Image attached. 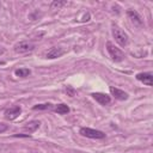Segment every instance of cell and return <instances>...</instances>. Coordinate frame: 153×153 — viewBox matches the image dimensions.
<instances>
[{"label":"cell","instance_id":"1","mask_svg":"<svg viewBox=\"0 0 153 153\" xmlns=\"http://www.w3.org/2000/svg\"><path fill=\"white\" fill-rule=\"evenodd\" d=\"M112 35H114V38H115V41H116V43L118 45H121V47L128 45L129 37L124 32V30H122L120 26H117V25H114L112 26Z\"/></svg>","mask_w":153,"mask_h":153},{"label":"cell","instance_id":"2","mask_svg":"<svg viewBox=\"0 0 153 153\" xmlns=\"http://www.w3.org/2000/svg\"><path fill=\"white\" fill-rule=\"evenodd\" d=\"M106 50H108L110 57H111L115 62H121V61L124 59L123 51H122L120 48H117V47H116L114 43H111V42H106Z\"/></svg>","mask_w":153,"mask_h":153},{"label":"cell","instance_id":"3","mask_svg":"<svg viewBox=\"0 0 153 153\" xmlns=\"http://www.w3.org/2000/svg\"><path fill=\"white\" fill-rule=\"evenodd\" d=\"M79 134L90 139H104L105 134L102 130H97V129H92V128H87V127H82L79 130Z\"/></svg>","mask_w":153,"mask_h":153},{"label":"cell","instance_id":"4","mask_svg":"<svg viewBox=\"0 0 153 153\" xmlns=\"http://www.w3.org/2000/svg\"><path fill=\"white\" fill-rule=\"evenodd\" d=\"M33 49H35V44L32 42H29V41H23V42H19L14 45V51L18 54L29 53V51H32Z\"/></svg>","mask_w":153,"mask_h":153},{"label":"cell","instance_id":"5","mask_svg":"<svg viewBox=\"0 0 153 153\" xmlns=\"http://www.w3.org/2000/svg\"><path fill=\"white\" fill-rule=\"evenodd\" d=\"M20 112H22V108H20L19 105H13V106L8 108V109L5 111V118L12 121V120L17 118V117L20 115Z\"/></svg>","mask_w":153,"mask_h":153},{"label":"cell","instance_id":"6","mask_svg":"<svg viewBox=\"0 0 153 153\" xmlns=\"http://www.w3.org/2000/svg\"><path fill=\"white\" fill-rule=\"evenodd\" d=\"M127 14L129 17V19L133 22L134 25L136 26H142L143 25V20L141 18V16L139 14V12H136L135 10H128L127 11Z\"/></svg>","mask_w":153,"mask_h":153},{"label":"cell","instance_id":"7","mask_svg":"<svg viewBox=\"0 0 153 153\" xmlns=\"http://www.w3.org/2000/svg\"><path fill=\"white\" fill-rule=\"evenodd\" d=\"M136 79L141 82H143L147 86H152L153 85V75L151 72H146V73H139L136 74Z\"/></svg>","mask_w":153,"mask_h":153},{"label":"cell","instance_id":"8","mask_svg":"<svg viewBox=\"0 0 153 153\" xmlns=\"http://www.w3.org/2000/svg\"><path fill=\"white\" fill-rule=\"evenodd\" d=\"M91 96H92L93 99H96V102H98V103L102 104V105H108V104H110V102H111L110 96H108V94H105V93L96 92V93H92Z\"/></svg>","mask_w":153,"mask_h":153},{"label":"cell","instance_id":"9","mask_svg":"<svg viewBox=\"0 0 153 153\" xmlns=\"http://www.w3.org/2000/svg\"><path fill=\"white\" fill-rule=\"evenodd\" d=\"M109 90H110V93H111L116 99H118V100H127V99H128V93L124 92L123 90H120V88L114 87V86H110Z\"/></svg>","mask_w":153,"mask_h":153},{"label":"cell","instance_id":"10","mask_svg":"<svg viewBox=\"0 0 153 153\" xmlns=\"http://www.w3.org/2000/svg\"><path fill=\"white\" fill-rule=\"evenodd\" d=\"M65 49L60 48V47H53L50 50H48V53L45 54V57L47 59H57L60 56H62L65 54Z\"/></svg>","mask_w":153,"mask_h":153},{"label":"cell","instance_id":"11","mask_svg":"<svg viewBox=\"0 0 153 153\" xmlns=\"http://www.w3.org/2000/svg\"><path fill=\"white\" fill-rule=\"evenodd\" d=\"M39 126H41V122L33 120V121L27 122V123L24 126V130H26V131H29V133H32V131L37 130V129L39 128Z\"/></svg>","mask_w":153,"mask_h":153},{"label":"cell","instance_id":"12","mask_svg":"<svg viewBox=\"0 0 153 153\" xmlns=\"http://www.w3.org/2000/svg\"><path fill=\"white\" fill-rule=\"evenodd\" d=\"M54 111L57 112V114H60V115H65V114H68L69 112V108H68V105L61 103V104H56L54 106Z\"/></svg>","mask_w":153,"mask_h":153},{"label":"cell","instance_id":"13","mask_svg":"<svg viewBox=\"0 0 153 153\" xmlns=\"http://www.w3.org/2000/svg\"><path fill=\"white\" fill-rule=\"evenodd\" d=\"M14 74L19 78H26L31 74V71L29 68H18V69L14 71Z\"/></svg>","mask_w":153,"mask_h":153},{"label":"cell","instance_id":"14","mask_svg":"<svg viewBox=\"0 0 153 153\" xmlns=\"http://www.w3.org/2000/svg\"><path fill=\"white\" fill-rule=\"evenodd\" d=\"M53 108H54L53 104H50V103H44V104H37V105H35L32 109H33V110H45V109H53Z\"/></svg>","mask_w":153,"mask_h":153},{"label":"cell","instance_id":"15","mask_svg":"<svg viewBox=\"0 0 153 153\" xmlns=\"http://www.w3.org/2000/svg\"><path fill=\"white\" fill-rule=\"evenodd\" d=\"M66 4H67L66 1H56V0H55V1L51 2L50 8H51V10H60V7L63 6V5H66Z\"/></svg>","mask_w":153,"mask_h":153},{"label":"cell","instance_id":"16","mask_svg":"<svg viewBox=\"0 0 153 153\" xmlns=\"http://www.w3.org/2000/svg\"><path fill=\"white\" fill-rule=\"evenodd\" d=\"M66 93H67V96H69V97H74V96H75V90H74L72 86H67V87H66Z\"/></svg>","mask_w":153,"mask_h":153},{"label":"cell","instance_id":"17","mask_svg":"<svg viewBox=\"0 0 153 153\" xmlns=\"http://www.w3.org/2000/svg\"><path fill=\"white\" fill-rule=\"evenodd\" d=\"M7 129H8V126H7V124H5V123H1V122H0V133L6 131Z\"/></svg>","mask_w":153,"mask_h":153},{"label":"cell","instance_id":"18","mask_svg":"<svg viewBox=\"0 0 153 153\" xmlns=\"http://www.w3.org/2000/svg\"><path fill=\"white\" fill-rule=\"evenodd\" d=\"M2 65H5V62L4 61H0V66H2Z\"/></svg>","mask_w":153,"mask_h":153}]
</instances>
